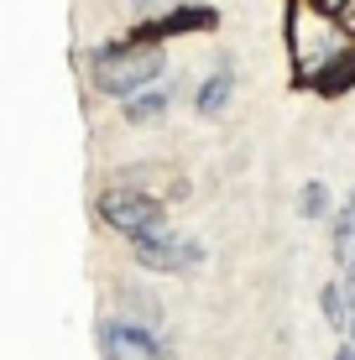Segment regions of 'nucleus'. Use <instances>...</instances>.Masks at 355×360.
Here are the masks:
<instances>
[{"label": "nucleus", "mask_w": 355, "mask_h": 360, "mask_svg": "<svg viewBox=\"0 0 355 360\" xmlns=\"http://www.w3.org/2000/svg\"><path fill=\"white\" fill-rule=\"evenodd\" d=\"M335 360H355V345L345 340V345H340V350H335Z\"/></svg>", "instance_id": "obj_13"}, {"label": "nucleus", "mask_w": 355, "mask_h": 360, "mask_svg": "<svg viewBox=\"0 0 355 360\" xmlns=\"http://www.w3.org/2000/svg\"><path fill=\"white\" fill-rule=\"evenodd\" d=\"M219 27V11L204 6V0H188V6H173L162 16H141L136 27H126V42L131 47H162L173 37H199V32H214Z\"/></svg>", "instance_id": "obj_4"}, {"label": "nucleus", "mask_w": 355, "mask_h": 360, "mask_svg": "<svg viewBox=\"0 0 355 360\" xmlns=\"http://www.w3.org/2000/svg\"><path fill=\"white\" fill-rule=\"evenodd\" d=\"M329 6H340V11H345V0H329Z\"/></svg>", "instance_id": "obj_14"}, {"label": "nucleus", "mask_w": 355, "mask_h": 360, "mask_svg": "<svg viewBox=\"0 0 355 360\" xmlns=\"http://www.w3.org/2000/svg\"><path fill=\"white\" fill-rule=\"evenodd\" d=\"M115 303H120V319H131V324H146V329L162 334L167 314H162V297H157V292L136 288V282H120V288H115Z\"/></svg>", "instance_id": "obj_8"}, {"label": "nucleus", "mask_w": 355, "mask_h": 360, "mask_svg": "<svg viewBox=\"0 0 355 360\" xmlns=\"http://www.w3.org/2000/svg\"><path fill=\"white\" fill-rule=\"evenodd\" d=\"M162 68H167L162 47H131L126 37H115V42H100V47L89 53L94 89L110 94V99H120V105H126L131 94H141V89H152V84H162Z\"/></svg>", "instance_id": "obj_1"}, {"label": "nucleus", "mask_w": 355, "mask_h": 360, "mask_svg": "<svg viewBox=\"0 0 355 360\" xmlns=\"http://www.w3.org/2000/svg\"><path fill=\"white\" fill-rule=\"evenodd\" d=\"M173 99H178V84L167 79V84H152V89L131 94L126 105H120V115H126V126H152V120H162L167 110H173Z\"/></svg>", "instance_id": "obj_9"}, {"label": "nucleus", "mask_w": 355, "mask_h": 360, "mask_svg": "<svg viewBox=\"0 0 355 360\" xmlns=\"http://www.w3.org/2000/svg\"><path fill=\"white\" fill-rule=\"evenodd\" d=\"M94 209H100V219L115 235H126V240H141V235L167 230V204L152 198L146 188H136V183H110V188H100Z\"/></svg>", "instance_id": "obj_2"}, {"label": "nucleus", "mask_w": 355, "mask_h": 360, "mask_svg": "<svg viewBox=\"0 0 355 360\" xmlns=\"http://www.w3.org/2000/svg\"><path fill=\"white\" fill-rule=\"evenodd\" d=\"M298 214L303 219H335L329 214V183H303V193H298Z\"/></svg>", "instance_id": "obj_11"}, {"label": "nucleus", "mask_w": 355, "mask_h": 360, "mask_svg": "<svg viewBox=\"0 0 355 360\" xmlns=\"http://www.w3.org/2000/svg\"><path fill=\"white\" fill-rule=\"evenodd\" d=\"M136 11H152V6H162V11H173V6H188V0H131Z\"/></svg>", "instance_id": "obj_12"}, {"label": "nucleus", "mask_w": 355, "mask_h": 360, "mask_svg": "<svg viewBox=\"0 0 355 360\" xmlns=\"http://www.w3.org/2000/svg\"><path fill=\"white\" fill-rule=\"evenodd\" d=\"M100 350L105 360H173L167 340L146 324H131V319H100Z\"/></svg>", "instance_id": "obj_5"}, {"label": "nucleus", "mask_w": 355, "mask_h": 360, "mask_svg": "<svg viewBox=\"0 0 355 360\" xmlns=\"http://www.w3.org/2000/svg\"><path fill=\"white\" fill-rule=\"evenodd\" d=\"M131 256H136V266L146 271H167V277H193V271H204L209 262V251H204L193 235L183 230H157V235H141V240H131Z\"/></svg>", "instance_id": "obj_3"}, {"label": "nucleus", "mask_w": 355, "mask_h": 360, "mask_svg": "<svg viewBox=\"0 0 355 360\" xmlns=\"http://www.w3.org/2000/svg\"><path fill=\"white\" fill-rule=\"evenodd\" d=\"M292 84L314 89L319 99H340V94H350V89H355V47H335V53H324V58H319V68L303 73V79H292Z\"/></svg>", "instance_id": "obj_6"}, {"label": "nucleus", "mask_w": 355, "mask_h": 360, "mask_svg": "<svg viewBox=\"0 0 355 360\" xmlns=\"http://www.w3.org/2000/svg\"><path fill=\"white\" fill-rule=\"evenodd\" d=\"M235 84H240V73H235V53H214L209 79H204L199 89H193V110H199L204 120L225 115V110H230V99H235Z\"/></svg>", "instance_id": "obj_7"}, {"label": "nucleus", "mask_w": 355, "mask_h": 360, "mask_svg": "<svg viewBox=\"0 0 355 360\" xmlns=\"http://www.w3.org/2000/svg\"><path fill=\"white\" fill-rule=\"evenodd\" d=\"M319 314H324V324L335 329V334H350V319H355V308H350V292H345V282H324V288H319Z\"/></svg>", "instance_id": "obj_10"}]
</instances>
